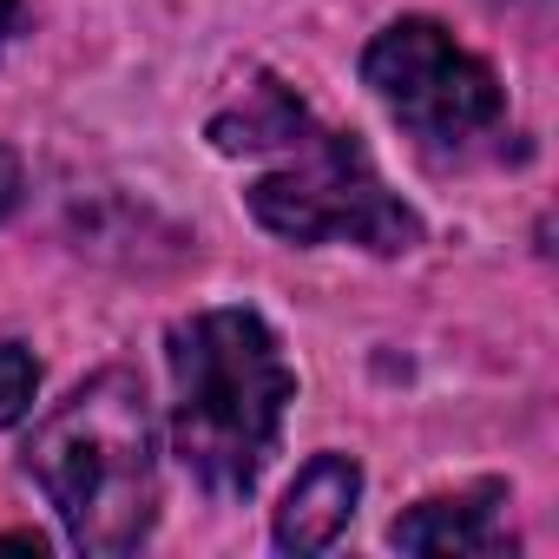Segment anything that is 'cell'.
I'll use <instances>...</instances> for the list:
<instances>
[{"label":"cell","mask_w":559,"mask_h":559,"mask_svg":"<svg viewBox=\"0 0 559 559\" xmlns=\"http://www.w3.org/2000/svg\"><path fill=\"white\" fill-rule=\"evenodd\" d=\"M362 86L428 152H474L507 126L500 73L428 14H402L362 47Z\"/></svg>","instance_id":"4"},{"label":"cell","mask_w":559,"mask_h":559,"mask_svg":"<svg viewBox=\"0 0 559 559\" xmlns=\"http://www.w3.org/2000/svg\"><path fill=\"white\" fill-rule=\"evenodd\" d=\"M165 369L178 467L198 480L204 500H250L297 402V369L276 330L250 304L191 310L165 330Z\"/></svg>","instance_id":"2"},{"label":"cell","mask_w":559,"mask_h":559,"mask_svg":"<svg viewBox=\"0 0 559 559\" xmlns=\"http://www.w3.org/2000/svg\"><path fill=\"white\" fill-rule=\"evenodd\" d=\"M21 198H27V171H21V158L8 145H0V224L21 211Z\"/></svg>","instance_id":"8"},{"label":"cell","mask_w":559,"mask_h":559,"mask_svg":"<svg viewBox=\"0 0 559 559\" xmlns=\"http://www.w3.org/2000/svg\"><path fill=\"white\" fill-rule=\"evenodd\" d=\"M34 395H40V362H34V349L14 343V336H0V435L34 415Z\"/></svg>","instance_id":"7"},{"label":"cell","mask_w":559,"mask_h":559,"mask_svg":"<svg viewBox=\"0 0 559 559\" xmlns=\"http://www.w3.org/2000/svg\"><path fill=\"white\" fill-rule=\"evenodd\" d=\"M211 145L224 158H257L243 204L284 243H304V250L356 243L376 257H408L428 237L421 211L402 191H389L369 145L356 132L317 119L310 99H297L276 73H257L211 119Z\"/></svg>","instance_id":"1"},{"label":"cell","mask_w":559,"mask_h":559,"mask_svg":"<svg viewBox=\"0 0 559 559\" xmlns=\"http://www.w3.org/2000/svg\"><path fill=\"white\" fill-rule=\"evenodd\" d=\"M0 546H8V552H34V559L47 552V539H40V533H0Z\"/></svg>","instance_id":"10"},{"label":"cell","mask_w":559,"mask_h":559,"mask_svg":"<svg viewBox=\"0 0 559 559\" xmlns=\"http://www.w3.org/2000/svg\"><path fill=\"white\" fill-rule=\"evenodd\" d=\"M507 507H513L507 480H474V487H454V493H428L389 526V546L395 552H428V559H500V552H520V539L507 526Z\"/></svg>","instance_id":"5"},{"label":"cell","mask_w":559,"mask_h":559,"mask_svg":"<svg viewBox=\"0 0 559 559\" xmlns=\"http://www.w3.org/2000/svg\"><path fill=\"white\" fill-rule=\"evenodd\" d=\"M362 500V467L349 454H310L276 507V546L284 552H330L343 526L356 520Z\"/></svg>","instance_id":"6"},{"label":"cell","mask_w":559,"mask_h":559,"mask_svg":"<svg viewBox=\"0 0 559 559\" xmlns=\"http://www.w3.org/2000/svg\"><path fill=\"white\" fill-rule=\"evenodd\" d=\"M27 474L53 500L67 539L93 559H126L158 520V428L132 369L86 376L27 435Z\"/></svg>","instance_id":"3"},{"label":"cell","mask_w":559,"mask_h":559,"mask_svg":"<svg viewBox=\"0 0 559 559\" xmlns=\"http://www.w3.org/2000/svg\"><path fill=\"white\" fill-rule=\"evenodd\" d=\"M27 34V0H0V53Z\"/></svg>","instance_id":"9"}]
</instances>
